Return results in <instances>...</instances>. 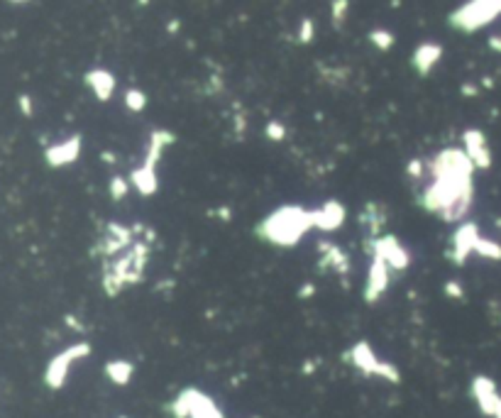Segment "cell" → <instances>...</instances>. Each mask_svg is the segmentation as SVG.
I'll return each mask as SVG.
<instances>
[{"mask_svg": "<svg viewBox=\"0 0 501 418\" xmlns=\"http://www.w3.org/2000/svg\"><path fill=\"white\" fill-rule=\"evenodd\" d=\"M345 206H342L340 201H326L321 208H315V211H310V218H313V227H318V230H326V232H333L337 230V227L345 223Z\"/></svg>", "mask_w": 501, "mask_h": 418, "instance_id": "11", "label": "cell"}, {"mask_svg": "<svg viewBox=\"0 0 501 418\" xmlns=\"http://www.w3.org/2000/svg\"><path fill=\"white\" fill-rule=\"evenodd\" d=\"M347 360H350V365L357 367L362 374H367V377H382L392 384L401 382V372L396 369V365L379 360V357L374 355V350L364 340L355 342V347L347 352Z\"/></svg>", "mask_w": 501, "mask_h": 418, "instance_id": "4", "label": "cell"}, {"mask_svg": "<svg viewBox=\"0 0 501 418\" xmlns=\"http://www.w3.org/2000/svg\"><path fill=\"white\" fill-rule=\"evenodd\" d=\"M108 191H110V198H113V201H123V198L130 193V181L125 179V176L115 174L113 179H110Z\"/></svg>", "mask_w": 501, "mask_h": 418, "instance_id": "21", "label": "cell"}, {"mask_svg": "<svg viewBox=\"0 0 501 418\" xmlns=\"http://www.w3.org/2000/svg\"><path fill=\"white\" fill-rule=\"evenodd\" d=\"M125 105L132 113H142L147 108V93L142 88H128L125 91Z\"/></svg>", "mask_w": 501, "mask_h": 418, "instance_id": "19", "label": "cell"}, {"mask_svg": "<svg viewBox=\"0 0 501 418\" xmlns=\"http://www.w3.org/2000/svg\"><path fill=\"white\" fill-rule=\"evenodd\" d=\"M174 418H222V411L211 397L198 389H184L171 403Z\"/></svg>", "mask_w": 501, "mask_h": 418, "instance_id": "6", "label": "cell"}, {"mask_svg": "<svg viewBox=\"0 0 501 418\" xmlns=\"http://www.w3.org/2000/svg\"><path fill=\"white\" fill-rule=\"evenodd\" d=\"M81 134H73V137L64 139V142H59V145H52L44 150V159H47V164L52 166V169H62V166H69L73 164V162L78 159V155H81Z\"/></svg>", "mask_w": 501, "mask_h": 418, "instance_id": "10", "label": "cell"}, {"mask_svg": "<svg viewBox=\"0 0 501 418\" xmlns=\"http://www.w3.org/2000/svg\"><path fill=\"white\" fill-rule=\"evenodd\" d=\"M166 27H169V32H171V35H176V32H179V27H181V22H179V20H171Z\"/></svg>", "mask_w": 501, "mask_h": 418, "instance_id": "32", "label": "cell"}, {"mask_svg": "<svg viewBox=\"0 0 501 418\" xmlns=\"http://www.w3.org/2000/svg\"><path fill=\"white\" fill-rule=\"evenodd\" d=\"M264 134H267L272 142H281V139L286 137V128L284 123H279V120H269L267 128H264Z\"/></svg>", "mask_w": 501, "mask_h": 418, "instance_id": "23", "label": "cell"}, {"mask_svg": "<svg viewBox=\"0 0 501 418\" xmlns=\"http://www.w3.org/2000/svg\"><path fill=\"white\" fill-rule=\"evenodd\" d=\"M440 59H443V46H440L438 42H423V44H419L414 49L411 64H414V69L421 76H428Z\"/></svg>", "mask_w": 501, "mask_h": 418, "instance_id": "15", "label": "cell"}, {"mask_svg": "<svg viewBox=\"0 0 501 418\" xmlns=\"http://www.w3.org/2000/svg\"><path fill=\"white\" fill-rule=\"evenodd\" d=\"M472 394H475L477 403H480L482 413H486V416H494L501 411V399L496 397V389H494V382L486 377H477L475 382H472Z\"/></svg>", "mask_w": 501, "mask_h": 418, "instance_id": "14", "label": "cell"}, {"mask_svg": "<svg viewBox=\"0 0 501 418\" xmlns=\"http://www.w3.org/2000/svg\"><path fill=\"white\" fill-rule=\"evenodd\" d=\"M171 142H176V134L169 132V130L157 128L155 132H152L145 162H142V164L132 171V176H130V184L134 186V191L140 193V196H152V193H157V189H159V181H157V164H159L161 152H164L166 145H171Z\"/></svg>", "mask_w": 501, "mask_h": 418, "instance_id": "3", "label": "cell"}, {"mask_svg": "<svg viewBox=\"0 0 501 418\" xmlns=\"http://www.w3.org/2000/svg\"><path fill=\"white\" fill-rule=\"evenodd\" d=\"M472 169L475 164L470 157L457 147L430 157L425 162V176H430V184L421 198L425 211L435 213L445 223L462 220L472 206Z\"/></svg>", "mask_w": 501, "mask_h": 418, "instance_id": "1", "label": "cell"}, {"mask_svg": "<svg viewBox=\"0 0 501 418\" xmlns=\"http://www.w3.org/2000/svg\"><path fill=\"white\" fill-rule=\"evenodd\" d=\"M501 12V3H486V0H475L467 6L457 8L455 12H450L448 22L452 27H457L460 32H477L480 27H484L486 22H491Z\"/></svg>", "mask_w": 501, "mask_h": 418, "instance_id": "5", "label": "cell"}, {"mask_svg": "<svg viewBox=\"0 0 501 418\" xmlns=\"http://www.w3.org/2000/svg\"><path fill=\"white\" fill-rule=\"evenodd\" d=\"M91 355V342H73L69 345L67 350H62L59 355H54L47 365V372H44V382H47L49 389H62L67 384L69 369H71L73 362L83 360V357Z\"/></svg>", "mask_w": 501, "mask_h": 418, "instance_id": "7", "label": "cell"}, {"mask_svg": "<svg viewBox=\"0 0 501 418\" xmlns=\"http://www.w3.org/2000/svg\"><path fill=\"white\" fill-rule=\"evenodd\" d=\"M369 42L377 46L379 52H389L394 46V42H396V37H394L389 30H384V27H377V30L369 32Z\"/></svg>", "mask_w": 501, "mask_h": 418, "instance_id": "20", "label": "cell"}, {"mask_svg": "<svg viewBox=\"0 0 501 418\" xmlns=\"http://www.w3.org/2000/svg\"><path fill=\"white\" fill-rule=\"evenodd\" d=\"M83 81L88 83V88L94 91V96L98 101H110V96L115 93V76L108 71V69H91V71H86V76H83Z\"/></svg>", "mask_w": 501, "mask_h": 418, "instance_id": "16", "label": "cell"}, {"mask_svg": "<svg viewBox=\"0 0 501 418\" xmlns=\"http://www.w3.org/2000/svg\"><path fill=\"white\" fill-rule=\"evenodd\" d=\"M389 289V267L379 257H372L367 272V289H364V301L374 304L384 296V291Z\"/></svg>", "mask_w": 501, "mask_h": 418, "instance_id": "12", "label": "cell"}, {"mask_svg": "<svg viewBox=\"0 0 501 418\" xmlns=\"http://www.w3.org/2000/svg\"><path fill=\"white\" fill-rule=\"evenodd\" d=\"M308 230H313V218H310V211L301 206L276 208L257 225L259 238L276 247H296Z\"/></svg>", "mask_w": 501, "mask_h": 418, "instance_id": "2", "label": "cell"}, {"mask_svg": "<svg viewBox=\"0 0 501 418\" xmlns=\"http://www.w3.org/2000/svg\"><path fill=\"white\" fill-rule=\"evenodd\" d=\"M313 35H315V25L310 17H304L301 20V27H299V42L301 44H310L313 42Z\"/></svg>", "mask_w": 501, "mask_h": 418, "instance_id": "26", "label": "cell"}, {"mask_svg": "<svg viewBox=\"0 0 501 418\" xmlns=\"http://www.w3.org/2000/svg\"><path fill=\"white\" fill-rule=\"evenodd\" d=\"M318 252H321V264L331 267L335 274L345 277L350 272V257L347 252L340 247V245H333V243H318Z\"/></svg>", "mask_w": 501, "mask_h": 418, "instance_id": "17", "label": "cell"}, {"mask_svg": "<svg viewBox=\"0 0 501 418\" xmlns=\"http://www.w3.org/2000/svg\"><path fill=\"white\" fill-rule=\"evenodd\" d=\"M120 418H128V416H120Z\"/></svg>", "mask_w": 501, "mask_h": 418, "instance_id": "34", "label": "cell"}, {"mask_svg": "<svg viewBox=\"0 0 501 418\" xmlns=\"http://www.w3.org/2000/svg\"><path fill=\"white\" fill-rule=\"evenodd\" d=\"M406 174L411 176L414 181H423L425 179V162L419 159V157H416V159H411L406 164Z\"/></svg>", "mask_w": 501, "mask_h": 418, "instance_id": "25", "label": "cell"}, {"mask_svg": "<svg viewBox=\"0 0 501 418\" xmlns=\"http://www.w3.org/2000/svg\"><path fill=\"white\" fill-rule=\"evenodd\" d=\"M477 243H480V232L472 223H465L457 230L452 232L450 238V250H448V259H452L457 267L470 257V252H475Z\"/></svg>", "mask_w": 501, "mask_h": 418, "instance_id": "9", "label": "cell"}, {"mask_svg": "<svg viewBox=\"0 0 501 418\" xmlns=\"http://www.w3.org/2000/svg\"><path fill=\"white\" fill-rule=\"evenodd\" d=\"M315 294V286L313 284H304L299 289V299H308V296H313Z\"/></svg>", "mask_w": 501, "mask_h": 418, "instance_id": "29", "label": "cell"}, {"mask_svg": "<svg viewBox=\"0 0 501 418\" xmlns=\"http://www.w3.org/2000/svg\"><path fill=\"white\" fill-rule=\"evenodd\" d=\"M17 103H20V113L30 118V115H32V98H30V96H27V93H22L20 98H17Z\"/></svg>", "mask_w": 501, "mask_h": 418, "instance_id": "28", "label": "cell"}, {"mask_svg": "<svg viewBox=\"0 0 501 418\" xmlns=\"http://www.w3.org/2000/svg\"><path fill=\"white\" fill-rule=\"evenodd\" d=\"M367 250L372 252V257H379L389 269H396V272H403L411 264V254L406 252V247L394 235H382V238L369 240Z\"/></svg>", "mask_w": 501, "mask_h": 418, "instance_id": "8", "label": "cell"}, {"mask_svg": "<svg viewBox=\"0 0 501 418\" xmlns=\"http://www.w3.org/2000/svg\"><path fill=\"white\" fill-rule=\"evenodd\" d=\"M64 320H67V325H69V328H76V331H83V325L78 323V320L73 318V315H64Z\"/></svg>", "mask_w": 501, "mask_h": 418, "instance_id": "30", "label": "cell"}, {"mask_svg": "<svg viewBox=\"0 0 501 418\" xmlns=\"http://www.w3.org/2000/svg\"><path fill=\"white\" fill-rule=\"evenodd\" d=\"M475 252H480L482 257H491V259H499L501 257V247H499V245H494L491 240H482V238H480V243H477Z\"/></svg>", "mask_w": 501, "mask_h": 418, "instance_id": "24", "label": "cell"}, {"mask_svg": "<svg viewBox=\"0 0 501 418\" xmlns=\"http://www.w3.org/2000/svg\"><path fill=\"white\" fill-rule=\"evenodd\" d=\"M445 294L450 296V299H465V291H462V286H460V281H448L445 284Z\"/></svg>", "mask_w": 501, "mask_h": 418, "instance_id": "27", "label": "cell"}, {"mask_svg": "<svg viewBox=\"0 0 501 418\" xmlns=\"http://www.w3.org/2000/svg\"><path fill=\"white\" fill-rule=\"evenodd\" d=\"M103 159H105V162H115V155H110V152H103Z\"/></svg>", "mask_w": 501, "mask_h": 418, "instance_id": "33", "label": "cell"}, {"mask_svg": "<svg viewBox=\"0 0 501 418\" xmlns=\"http://www.w3.org/2000/svg\"><path fill=\"white\" fill-rule=\"evenodd\" d=\"M462 142H465V155L470 157V162L477 169H489L491 157H489V147H486V139L480 130H467L462 134Z\"/></svg>", "mask_w": 501, "mask_h": 418, "instance_id": "13", "label": "cell"}, {"mask_svg": "<svg viewBox=\"0 0 501 418\" xmlns=\"http://www.w3.org/2000/svg\"><path fill=\"white\" fill-rule=\"evenodd\" d=\"M105 374H108V379L113 384L125 387V384H130V379H132L134 365L128 360H110V362H105Z\"/></svg>", "mask_w": 501, "mask_h": 418, "instance_id": "18", "label": "cell"}, {"mask_svg": "<svg viewBox=\"0 0 501 418\" xmlns=\"http://www.w3.org/2000/svg\"><path fill=\"white\" fill-rule=\"evenodd\" d=\"M462 93H465V96H475L477 88L472 86V83H465V86H462Z\"/></svg>", "mask_w": 501, "mask_h": 418, "instance_id": "31", "label": "cell"}, {"mask_svg": "<svg viewBox=\"0 0 501 418\" xmlns=\"http://www.w3.org/2000/svg\"><path fill=\"white\" fill-rule=\"evenodd\" d=\"M347 8H350L347 0H335V3H331V20L335 27H342V22H345V17H347Z\"/></svg>", "mask_w": 501, "mask_h": 418, "instance_id": "22", "label": "cell"}]
</instances>
